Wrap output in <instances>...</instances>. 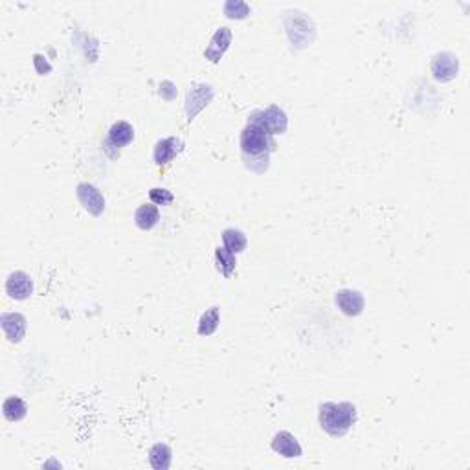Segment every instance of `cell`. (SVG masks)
Returning <instances> with one entry per match:
<instances>
[{
    "label": "cell",
    "mask_w": 470,
    "mask_h": 470,
    "mask_svg": "<svg viewBox=\"0 0 470 470\" xmlns=\"http://www.w3.org/2000/svg\"><path fill=\"white\" fill-rule=\"evenodd\" d=\"M272 450L275 452V454H280V456L287 457V459H294V457H301V454H303V450H301V445L298 443V439H296L294 436L290 432H278L274 436V439H272L270 443Z\"/></svg>",
    "instance_id": "30bf717a"
},
{
    "label": "cell",
    "mask_w": 470,
    "mask_h": 470,
    "mask_svg": "<svg viewBox=\"0 0 470 470\" xmlns=\"http://www.w3.org/2000/svg\"><path fill=\"white\" fill-rule=\"evenodd\" d=\"M76 195L77 200L81 202V206L89 211L94 217H100L105 211V197L96 185L89 184V182H81L76 188Z\"/></svg>",
    "instance_id": "5b68a950"
},
{
    "label": "cell",
    "mask_w": 470,
    "mask_h": 470,
    "mask_svg": "<svg viewBox=\"0 0 470 470\" xmlns=\"http://www.w3.org/2000/svg\"><path fill=\"white\" fill-rule=\"evenodd\" d=\"M134 140V129L129 122L119 119L112 127L109 129V138H107V145H115V148H125Z\"/></svg>",
    "instance_id": "4fadbf2b"
},
{
    "label": "cell",
    "mask_w": 470,
    "mask_h": 470,
    "mask_svg": "<svg viewBox=\"0 0 470 470\" xmlns=\"http://www.w3.org/2000/svg\"><path fill=\"white\" fill-rule=\"evenodd\" d=\"M182 149H184V143H182L181 138L175 136L164 138V140H160V142L155 145L152 158L157 162V166H167V164H169Z\"/></svg>",
    "instance_id": "7c38bea8"
},
{
    "label": "cell",
    "mask_w": 470,
    "mask_h": 470,
    "mask_svg": "<svg viewBox=\"0 0 470 470\" xmlns=\"http://www.w3.org/2000/svg\"><path fill=\"white\" fill-rule=\"evenodd\" d=\"M275 149L274 138L263 129L248 124L241 133V152L248 169L254 173H265L268 169V158Z\"/></svg>",
    "instance_id": "6da1fadb"
},
{
    "label": "cell",
    "mask_w": 470,
    "mask_h": 470,
    "mask_svg": "<svg viewBox=\"0 0 470 470\" xmlns=\"http://www.w3.org/2000/svg\"><path fill=\"white\" fill-rule=\"evenodd\" d=\"M0 323H2V331L4 337L10 340L11 344L22 342L24 334H26V327L28 322L20 313H4L0 316Z\"/></svg>",
    "instance_id": "9c48e42d"
},
{
    "label": "cell",
    "mask_w": 470,
    "mask_h": 470,
    "mask_svg": "<svg viewBox=\"0 0 470 470\" xmlns=\"http://www.w3.org/2000/svg\"><path fill=\"white\" fill-rule=\"evenodd\" d=\"M218 323H221V309L218 307H211V309H208L200 316L197 333L200 337H211L218 329Z\"/></svg>",
    "instance_id": "e0dca14e"
},
{
    "label": "cell",
    "mask_w": 470,
    "mask_h": 470,
    "mask_svg": "<svg viewBox=\"0 0 470 470\" xmlns=\"http://www.w3.org/2000/svg\"><path fill=\"white\" fill-rule=\"evenodd\" d=\"M320 426L331 437H344L356 423V408L351 403H323L318 412Z\"/></svg>",
    "instance_id": "7a4b0ae2"
},
{
    "label": "cell",
    "mask_w": 470,
    "mask_h": 470,
    "mask_svg": "<svg viewBox=\"0 0 470 470\" xmlns=\"http://www.w3.org/2000/svg\"><path fill=\"white\" fill-rule=\"evenodd\" d=\"M6 292L11 299H19V301L28 299L34 294V281L26 272H11L8 281H6Z\"/></svg>",
    "instance_id": "ba28073f"
},
{
    "label": "cell",
    "mask_w": 470,
    "mask_h": 470,
    "mask_svg": "<svg viewBox=\"0 0 470 470\" xmlns=\"http://www.w3.org/2000/svg\"><path fill=\"white\" fill-rule=\"evenodd\" d=\"M430 70H432L433 79L439 81V83H448V81H454L457 77L459 61H457L454 53H436L432 59V65H430Z\"/></svg>",
    "instance_id": "277c9868"
},
{
    "label": "cell",
    "mask_w": 470,
    "mask_h": 470,
    "mask_svg": "<svg viewBox=\"0 0 470 470\" xmlns=\"http://www.w3.org/2000/svg\"><path fill=\"white\" fill-rule=\"evenodd\" d=\"M149 199H151L152 204L167 206L175 200V195H173L169 190H166V188H152V190L149 191Z\"/></svg>",
    "instance_id": "44dd1931"
},
{
    "label": "cell",
    "mask_w": 470,
    "mask_h": 470,
    "mask_svg": "<svg viewBox=\"0 0 470 470\" xmlns=\"http://www.w3.org/2000/svg\"><path fill=\"white\" fill-rule=\"evenodd\" d=\"M230 44H232V30L223 26L215 32V35L209 41V46L204 50V58L211 63H218L230 48Z\"/></svg>",
    "instance_id": "8fae6325"
},
{
    "label": "cell",
    "mask_w": 470,
    "mask_h": 470,
    "mask_svg": "<svg viewBox=\"0 0 470 470\" xmlns=\"http://www.w3.org/2000/svg\"><path fill=\"white\" fill-rule=\"evenodd\" d=\"M337 307L342 311L346 316H360L364 313V307H366V299L364 296L358 292V290L353 289H344L337 292Z\"/></svg>",
    "instance_id": "52a82bcc"
},
{
    "label": "cell",
    "mask_w": 470,
    "mask_h": 470,
    "mask_svg": "<svg viewBox=\"0 0 470 470\" xmlns=\"http://www.w3.org/2000/svg\"><path fill=\"white\" fill-rule=\"evenodd\" d=\"M235 265H237L235 254H232L224 247H218L217 250H215V266H217V270L221 272L224 278H230V275L233 274Z\"/></svg>",
    "instance_id": "ac0fdd59"
},
{
    "label": "cell",
    "mask_w": 470,
    "mask_h": 470,
    "mask_svg": "<svg viewBox=\"0 0 470 470\" xmlns=\"http://www.w3.org/2000/svg\"><path fill=\"white\" fill-rule=\"evenodd\" d=\"M2 412H4V417L10 421V423H17V421H22L28 413V406L24 403L20 397H8L2 404Z\"/></svg>",
    "instance_id": "2e32d148"
},
{
    "label": "cell",
    "mask_w": 470,
    "mask_h": 470,
    "mask_svg": "<svg viewBox=\"0 0 470 470\" xmlns=\"http://www.w3.org/2000/svg\"><path fill=\"white\" fill-rule=\"evenodd\" d=\"M43 56H35L34 58V63H35V68H37V72L39 74H48V72L52 70V67H50V65H48V63H44V67H43Z\"/></svg>",
    "instance_id": "603a6c76"
},
{
    "label": "cell",
    "mask_w": 470,
    "mask_h": 470,
    "mask_svg": "<svg viewBox=\"0 0 470 470\" xmlns=\"http://www.w3.org/2000/svg\"><path fill=\"white\" fill-rule=\"evenodd\" d=\"M158 221H160V209L157 204H142L134 214V223L143 232L155 228Z\"/></svg>",
    "instance_id": "5bb4252c"
},
{
    "label": "cell",
    "mask_w": 470,
    "mask_h": 470,
    "mask_svg": "<svg viewBox=\"0 0 470 470\" xmlns=\"http://www.w3.org/2000/svg\"><path fill=\"white\" fill-rule=\"evenodd\" d=\"M223 244L226 250H230L232 254H241L244 248H247V235L241 232V230L228 228L223 232Z\"/></svg>",
    "instance_id": "d6986e66"
},
{
    "label": "cell",
    "mask_w": 470,
    "mask_h": 470,
    "mask_svg": "<svg viewBox=\"0 0 470 470\" xmlns=\"http://www.w3.org/2000/svg\"><path fill=\"white\" fill-rule=\"evenodd\" d=\"M160 94H162V98H164V100H167V101H171L173 98H175L176 89H175V85H173L171 81H164V83H162Z\"/></svg>",
    "instance_id": "7402d4cb"
},
{
    "label": "cell",
    "mask_w": 470,
    "mask_h": 470,
    "mask_svg": "<svg viewBox=\"0 0 470 470\" xmlns=\"http://www.w3.org/2000/svg\"><path fill=\"white\" fill-rule=\"evenodd\" d=\"M248 124L256 125V127L263 129L266 134H283L289 127V118H287L285 110L280 109L278 105H270L263 110H256L248 118Z\"/></svg>",
    "instance_id": "3957f363"
},
{
    "label": "cell",
    "mask_w": 470,
    "mask_h": 470,
    "mask_svg": "<svg viewBox=\"0 0 470 470\" xmlns=\"http://www.w3.org/2000/svg\"><path fill=\"white\" fill-rule=\"evenodd\" d=\"M173 452L166 443H157L149 450V463L155 470H167L171 466Z\"/></svg>",
    "instance_id": "9a60e30c"
},
{
    "label": "cell",
    "mask_w": 470,
    "mask_h": 470,
    "mask_svg": "<svg viewBox=\"0 0 470 470\" xmlns=\"http://www.w3.org/2000/svg\"><path fill=\"white\" fill-rule=\"evenodd\" d=\"M214 100V89L206 83H200L195 85L188 92V98H185V116H188V122L195 118L200 110L208 107L209 101Z\"/></svg>",
    "instance_id": "8992f818"
},
{
    "label": "cell",
    "mask_w": 470,
    "mask_h": 470,
    "mask_svg": "<svg viewBox=\"0 0 470 470\" xmlns=\"http://www.w3.org/2000/svg\"><path fill=\"white\" fill-rule=\"evenodd\" d=\"M250 6L247 2H241V0H228L226 4H224V15L228 17V19H247L248 15H250Z\"/></svg>",
    "instance_id": "ffe728a7"
}]
</instances>
